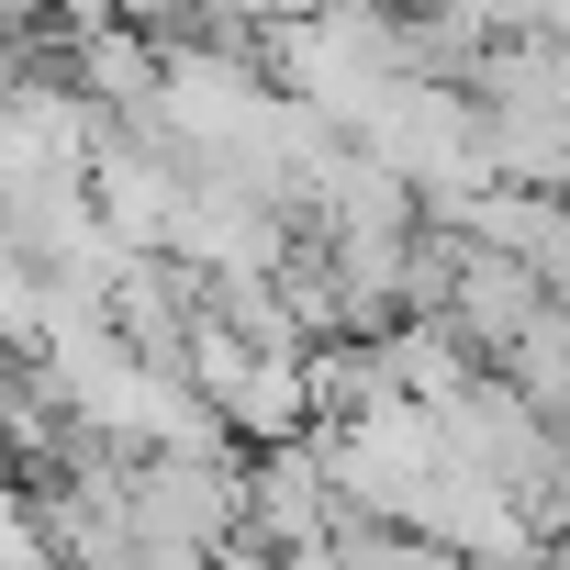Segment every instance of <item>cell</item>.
Returning a JSON list of instances; mask_svg holds the SVG:
<instances>
[{
	"instance_id": "cell-1",
	"label": "cell",
	"mask_w": 570,
	"mask_h": 570,
	"mask_svg": "<svg viewBox=\"0 0 570 570\" xmlns=\"http://www.w3.org/2000/svg\"><path fill=\"white\" fill-rule=\"evenodd\" d=\"M190 12H202L213 35H268V23H303V12H325V0H190Z\"/></svg>"
}]
</instances>
